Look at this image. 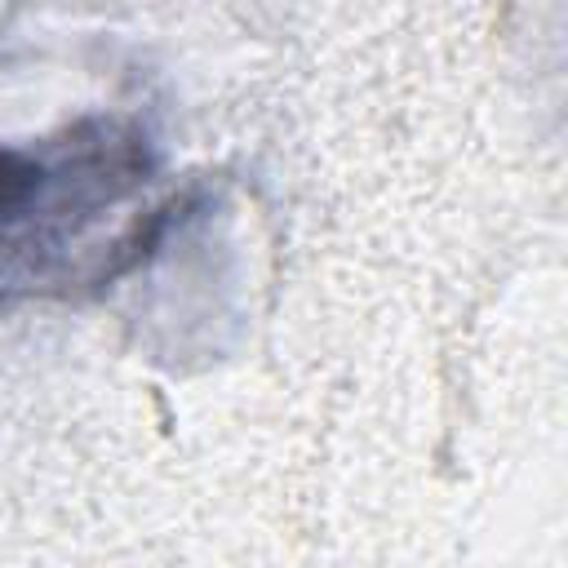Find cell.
Here are the masks:
<instances>
[{
    "label": "cell",
    "instance_id": "obj_1",
    "mask_svg": "<svg viewBox=\"0 0 568 568\" xmlns=\"http://www.w3.org/2000/svg\"><path fill=\"white\" fill-rule=\"evenodd\" d=\"M173 217L164 146L133 111L0 138V311L102 293L160 248Z\"/></svg>",
    "mask_w": 568,
    "mask_h": 568
}]
</instances>
